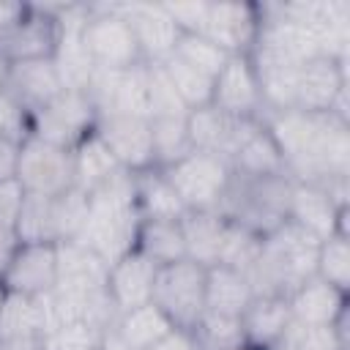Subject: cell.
Instances as JSON below:
<instances>
[{
  "label": "cell",
  "instance_id": "cell-20",
  "mask_svg": "<svg viewBox=\"0 0 350 350\" xmlns=\"http://www.w3.org/2000/svg\"><path fill=\"white\" fill-rule=\"evenodd\" d=\"M156 273H159V265L153 260H148L145 254H139L137 249L109 265L107 293H109L118 314L137 309L142 304H150Z\"/></svg>",
  "mask_w": 350,
  "mask_h": 350
},
{
  "label": "cell",
  "instance_id": "cell-43",
  "mask_svg": "<svg viewBox=\"0 0 350 350\" xmlns=\"http://www.w3.org/2000/svg\"><path fill=\"white\" fill-rule=\"evenodd\" d=\"M279 347L284 350H350L347 345H342L334 325H301L295 320L279 339Z\"/></svg>",
  "mask_w": 350,
  "mask_h": 350
},
{
  "label": "cell",
  "instance_id": "cell-1",
  "mask_svg": "<svg viewBox=\"0 0 350 350\" xmlns=\"http://www.w3.org/2000/svg\"><path fill=\"white\" fill-rule=\"evenodd\" d=\"M293 183L328 186L350 178V123L331 112L282 109L262 115Z\"/></svg>",
  "mask_w": 350,
  "mask_h": 350
},
{
  "label": "cell",
  "instance_id": "cell-31",
  "mask_svg": "<svg viewBox=\"0 0 350 350\" xmlns=\"http://www.w3.org/2000/svg\"><path fill=\"white\" fill-rule=\"evenodd\" d=\"M134 249L139 254H145L148 260H153L159 268L170 265V262L186 260V243H183L180 219L178 221H170V219H142Z\"/></svg>",
  "mask_w": 350,
  "mask_h": 350
},
{
  "label": "cell",
  "instance_id": "cell-36",
  "mask_svg": "<svg viewBox=\"0 0 350 350\" xmlns=\"http://www.w3.org/2000/svg\"><path fill=\"white\" fill-rule=\"evenodd\" d=\"M189 336L197 350H241L246 345L241 317H224L213 312H202Z\"/></svg>",
  "mask_w": 350,
  "mask_h": 350
},
{
  "label": "cell",
  "instance_id": "cell-7",
  "mask_svg": "<svg viewBox=\"0 0 350 350\" xmlns=\"http://www.w3.org/2000/svg\"><path fill=\"white\" fill-rule=\"evenodd\" d=\"M98 126V112L85 90H60L52 101L33 112V131L49 145L74 150L82 139H88Z\"/></svg>",
  "mask_w": 350,
  "mask_h": 350
},
{
  "label": "cell",
  "instance_id": "cell-8",
  "mask_svg": "<svg viewBox=\"0 0 350 350\" xmlns=\"http://www.w3.org/2000/svg\"><path fill=\"white\" fill-rule=\"evenodd\" d=\"M82 44L96 68H131L142 63L134 33L118 14L115 3H90V19L82 30Z\"/></svg>",
  "mask_w": 350,
  "mask_h": 350
},
{
  "label": "cell",
  "instance_id": "cell-54",
  "mask_svg": "<svg viewBox=\"0 0 350 350\" xmlns=\"http://www.w3.org/2000/svg\"><path fill=\"white\" fill-rule=\"evenodd\" d=\"M8 66H11V63L0 55V90H5V82H8Z\"/></svg>",
  "mask_w": 350,
  "mask_h": 350
},
{
  "label": "cell",
  "instance_id": "cell-51",
  "mask_svg": "<svg viewBox=\"0 0 350 350\" xmlns=\"http://www.w3.org/2000/svg\"><path fill=\"white\" fill-rule=\"evenodd\" d=\"M0 350H44L41 336H0Z\"/></svg>",
  "mask_w": 350,
  "mask_h": 350
},
{
  "label": "cell",
  "instance_id": "cell-4",
  "mask_svg": "<svg viewBox=\"0 0 350 350\" xmlns=\"http://www.w3.org/2000/svg\"><path fill=\"white\" fill-rule=\"evenodd\" d=\"M293 180L287 175H243L232 172L219 202V213L257 235L273 232L287 221Z\"/></svg>",
  "mask_w": 350,
  "mask_h": 350
},
{
  "label": "cell",
  "instance_id": "cell-12",
  "mask_svg": "<svg viewBox=\"0 0 350 350\" xmlns=\"http://www.w3.org/2000/svg\"><path fill=\"white\" fill-rule=\"evenodd\" d=\"M249 60L257 74L265 115L293 109L295 107V85H298V74H301L304 63L265 41H254Z\"/></svg>",
  "mask_w": 350,
  "mask_h": 350
},
{
  "label": "cell",
  "instance_id": "cell-26",
  "mask_svg": "<svg viewBox=\"0 0 350 350\" xmlns=\"http://www.w3.org/2000/svg\"><path fill=\"white\" fill-rule=\"evenodd\" d=\"M227 219L219 211H186L180 216L183 243H186V260L211 268L219 262V252L227 232Z\"/></svg>",
  "mask_w": 350,
  "mask_h": 350
},
{
  "label": "cell",
  "instance_id": "cell-23",
  "mask_svg": "<svg viewBox=\"0 0 350 350\" xmlns=\"http://www.w3.org/2000/svg\"><path fill=\"white\" fill-rule=\"evenodd\" d=\"M290 314L301 325H334V320L350 306V293L312 276L290 298Z\"/></svg>",
  "mask_w": 350,
  "mask_h": 350
},
{
  "label": "cell",
  "instance_id": "cell-46",
  "mask_svg": "<svg viewBox=\"0 0 350 350\" xmlns=\"http://www.w3.org/2000/svg\"><path fill=\"white\" fill-rule=\"evenodd\" d=\"M161 8L180 33H200L208 14V0H161Z\"/></svg>",
  "mask_w": 350,
  "mask_h": 350
},
{
  "label": "cell",
  "instance_id": "cell-35",
  "mask_svg": "<svg viewBox=\"0 0 350 350\" xmlns=\"http://www.w3.org/2000/svg\"><path fill=\"white\" fill-rule=\"evenodd\" d=\"M189 115L183 118H148L150 123V139H153V161L156 167H170L175 161H180L183 156H189L191 139H189Z\"/></svg>",
  "mask_w": 350,
  "mask_h": 350
},
{
  "label": "cell",
  "instance_id": "cell-15",
  "mask_svg": "<svg viewBox=\"0 0 350 350\" xmlns=\"http://www.w3.org/2000/svg\"><path fill=\"white\" fill-rule=\"evenodd\" d=\"M115 8L129 22V27L134 33V41L139 46L142 63H164L175 52L180 30L167 16L161 3L131 0V3H115Z\"/></svg>",
  "mask_w": 350,
  "mask_h": 350
},
{
  "label": "cell",
  "instance_id": "cell-9",
  "mask_svg": "<svg viewBox=\"0 0 350 350\" xmlns=\"http://www.w3.org/2000/svg\"><path fill=\"white\" fill-rule=\"evenodd\" d=\"M85 93L93 101L98 118H112V115L148 118L145 63H137L131 68H96Z\"/></svg>",
  "mask_w": 350,
  "mask_h": 350
},
{
  "label": "cell",
  "instance_id": "cell-17",
  "mask_svg": "<svg viewBox=\"0 0 350 350\" xmlns=\"http://www.w3.org/2000/svg\"><path fill=\"white\" fill-rule=\"evenodd\" d=\"M211 104L227 115H235V118L262 120V115H265L262 96H260L257 74H254L249 55H230V60L224 63V68L213 79Z\"/></svg>",
  "mask_w": 350,
  "mask_h": 350
},
{
  "label": "cell",
  "instance_id": "cell-3",
  "mask_svg": "<svg viewBox=\"0 0 350 350\" xmlns=\"http://www.w3.org/2000/svg\"><path fill=\"white\" fill-rule=\"evenodd\" d=\"M320 241L295 227L293 221L279 224L262 238L254 265L246 271V279L254 295L290 298L306 279L314 276Z\"/></svg>",
  "mask_w": 350,
  "mask_h": 350
},
{
  "label": "cell",
  "instance_id": "cell-34",
  "mask_svg": "<svg viewBox=\"0 0 350 350\" xmlns=\"http://www.w3.org/2000/svg\"><path fill=\"white\" fill-rule=\"evenodd\" d=\"M14 232L22 243H57L55 230V197L27 194L14 224Z\"/></svg>",
  "mask_w": 350,
  "mask_h": 350
},
{
  "label": "cell",
  "instance_id": "cell-10",
  "mask_svg": "<svg viewBox=\"0 0 350 350\" xmlns=\"http://www.w3.org/2000/svg\"><path fill=\"white\" fill-rule=\"evenodd\" d=\"M16 180L27 194H44V197H57L74 189L71 150L49 145L38 137H27L19 145Z\"/></svg>",
  "mask_w": 350,
  "mask_h": 350
},
{
  "label": "cell",
  "instance_id": "cell-33",
  "mask_svg": "<svg viewBox=\"0 0 350 350\" xmlns=\"http://www.w3.org/2000/svg\"><path fill=\"white\" fill-rule=\"evenodd\" d=\"M46 334L44 298L5 293L0 314V336H41Z\"/></svg>",
  "mask_w": 350,
  "mask_h": 350
},
{
  "label": "cell",
  "instance_id": "cell-38",
  "mask_svg": "<svg viewBox=\"0 0 350 350\" xmlns=\"http://www.w3.org/2000/svg\"><path fill=\"white\" fill-rule=\"evenodd\" d=\"M314 276L350 293V238L347 235H331L320 241Z\"/></svg>",
  "mask_w": 350,
  "mask_h": 350
},
{
  "label": "cell",
  "instance_id": "cell-24",
  "mask_svg": "<svg viewBox=\"0 0 350 350\" xmlns=\"http://www.w3.org/2000/svg\"><path fill=\"white\" fill-rule=\"evenodd\" d=\"M5 90L16 101H22L30 112H36L46 101H52L63 90V85H60V77L55 71L52 57H41V60H19V63H11L8 66Z\"/></svg>",
  "mask_w": 350,
  "mask_h": 350
},
{
  "label": "cell",
  "instance_id": "cell-55",
  "mask_svg": "<svg viewBox=\"0 0 350 350\" xmlns=\"http://www.w3.org/2000/svg\"><path fill=\"white\" fill-rule=\"evenodd\" d=\"M3 301H5V290L0 287V314H3Z\"/></svg>",
  "mask_w": 350,
  "mask_h": 350
},
{
  "label": "cell",
  "instance_id": "cell-30",
  "mask_svg": "<svg viewBox=\"0 0 350 350\" xmlns=\"http://www.w3.org/2000/svg\"><path fill=\"white\" fill-rule=\"evenodd\" d=\"M71 164H74V189L85 194H90L93 189H98L104 180H109L115 172L123 170L96 131L71 150Z\"/></svg>",
  "mask_w": 350,
  "mask_h": 350
},
{
  "label": "cell",
  "instance_id": "cell-19",
  "mask_svg": "<svg viewBox=\"0 0 350 350\" xmlns=\"http://www.w3.org/2000/svg\"><path fill=\"white\" fill-rule=\"evenodd\" d=\"M96 134L126 172H142L156 167L148 118H134V115L98 118Z\"/></svg>",
  "mask_w": 350,
  "mask_h": 350
},
{
  "label": "cell",
  "instance_id": "cell-37",
  "mask_svg": "<svg viewBox=\"0 0 350 350\" xmlns=\"http://www.w3.org/2000/svg\"><path fill=\"white\" fill-rule=\"evenodd\" d=\"M161 66H164V71H167L172 88L178 90V96H180V101L186 104L189 112L211 104V96H213V79H211V77H205L202 71L186 66L183 60H178V57H172V55H170Z\"/></svg>",
  "mask_w": 350,
  "mask_h": 350
},
{
  "label": "cell",
  "instance_id": "cell-29",
  "mask_svg": "<svg viewBox=\"0 0 350 350\" xmlns=\"http://www.w3.org/2000/svg\"><path fill=\"white\" fill-rule=\"evenodd\" d=\"M134 194H137V208H139L142 219L178 221L186 213L180 197L175 194V189L167 180L161 167H150V170L134 172Z\"/></svg>",
  "mask_w": 350,
  "mask_h": 350
},
{
  "label": "cell",
  "instance_id": "cell-11",
  "mask_svg": "<svg viewBox=\"0 0 350 350\" xmlns=\"http://www.w3.org/2000/svg\"><path fill=\"white\" fill-rule=\"evenodd\" d=\"M186 123H189V139H191L194 150L213 153V156H221L224 161H230L235 156V150L246 142V137L262 120L235 118V115H227V112L216 109L213 104H208V107L191 109Z\"/></svg>",
  "mask_w": 350,
  "mask_h": 350
},
{
  "label": "cell",
  "instance_id": "cell-53",
  "mask_svg": "<svg viewBox=\"0 0 350 350\" xmlns=\"http://www.w3.org/2000/svg\"><path fill=\"white\" fill-rule=\"evenodd\" d=\"M101 350H129V347L115 336V331H107L104 334V342H101Z\"/></svg>",
  "mask_w": 350,
  "mask_h": 350
},
{
  "label": "cell",
  "instance_id": "cell-45",
  "mask_svg": "<svg viewBox=\"0 0 350 350\" xmlns=\"http://www.w3.org/2000/svg\"><path fill=\"white\" fill-rule=\"evenodd\" d=\"M33 131V112L8 90H0V137L22 145Z\"/></svg>",
  "mask_w": 350,
  "mask_h": 350
},
{
  "label": "cell",
  "instance_id": "cell-18",
  "mask_svg": "<svg viewBox=\"0 0 350 350\" xmlns=\"http://www.w3.org/2000/svg\"><path fill=\"white\" fill-rule=\"evenodd\" d=\"M0 287L33 298L52 293L57 287V243H19Z\"/></svg>",
  "mask_w": 350,
  "mask_h": 350
},
{
  "label": "cell",
  "instance_id": "cell-13",
  "mask_svg": "<svg viewBox=\"0 0 350 350\" xmlns=\"http://www.w3.org/2000/svg\"><path fill=\"white\" fill-rule=\"evenodd\" d=\"M260 25L257 3H208L200 36L227 55H249L260 36Z\"/></svg>",
  "mask_w": 350,
  "mask_h": 350
},
{
  "label": "cell",
  "instance_id": "cell-21",
  "mask_svg": "<svg viewBox=\"0 0 350 350\" xmlns=\"http://www.w3.org/2000/svg\"><path fill=\"white\" fill-rule=\"evenodd\" d=\"M347 88V63L314 57L301 66L295 85V109L328 112L336 96Z\"/></svg>",
  "mask_w": 350,
  "mask_h": 350
},
{
  "label": "cell",
  "instance_id": "cell-25",
  "mask_svg": "<svg viewBox=\"0 0 350 350\" xmlns=\"http://www.w3.org/2000/svg\"><path fill=\"white\" fill-rule=\"evenodd\" d=\"M290 301L276 295H254V301L241 314L243 339L249 347H273L290 328Z\"/></svg>",
  "mask_w": 350,
  "mask_h": 350
},
{
  "label": "cell",
  "instance_id": "cell-28",
  "mask_svg": "<svg viewBox=\"0 0 350 350\" xmlns=\"http://www.w3.org/2000/svg\"><path fill=\"white\" fill-rule=\"evenodd\" d=\"M115 336L129 347V350H150L159 342H164L175 328L164 317V312L150 301L137 309L120 312L115 320Z\"/></svg>",
  "mask_w": 350,
  "mask_h": 350
},
{
  "label": "cell",
  "instance_id": "cell-41",
  "mask_svg": "<svg viewBox=\"0 0 350 350\" xmlns=\"http://www.w3.org/2000/svg\"><path fill=\"white\" fill-rule=\"evenodd\" d=\"M262 238L265 235H257V232H252L246 227L227 224L224 243H221V252H219V262L216 265H227V268H235V271L246 273L254 265L257 254H260Z\"/></svg>",
  "mask_w": 350,
  "mask_h": 350
},
{
  "label": "cell",
  "instance_id": "cell-56",
  "mask_svg": "<svg viewBox=\"0 0 350 350\" xmlns=\"http://www.w3.org/2000/svg\"><path fill=\"white\" fill-rule=\"evenodd\" d=\"M254 350H284V347H279V345H273V347H254Z\"/></svg>",
  "mask_w": 350,
  "mask_h": 350
},
{
  "label": "cell",
  "instance_id": "cell-40",
  "mask_svg": "<svg viewBox=\"0 0 350 350\" xmlns=\"http://www.w3.org/2000/svg\"><path fill=\"white\" fill-rule=\"evenodd\" d=\"M148 68V118H183L189 115L178 90L172 88L161 63H145Z\"/></svg>",
  "mask_w": 350,
  "mask_h": 350
},
{
  "label": "cell",
  "instance_id": "cell-32",
  "mask_svg": "<svg viewBox=\"0 0 350 350\" xmlns=\"http://www.w3.org/2000/svg\"><path fill=\"white\" fill-rule=\"evenodd\" d=\"M230 167H232V172H243V175H284L282 153H279L271 131L265 129V123H260L246 137V142L230 159Z\"/></svg>",
  "mask_w": 350,
  "mask_h": 350
},
{
  "label": "cell",
  "instance_id": "cell-47",
  "mask_svg": "<svg viewBox=\"0 0 350 350\" xmlns=\"http://www.w3.org/2000/svg\"><path fill=\"white\" fill-rule=\"evenodd\" d=\"M25 197H27V191L22 189V183L16 178L0 180V224L3 227L14 230V224L19 219V211L25 205Z\"/></svg>",
  "mask_w": 350,
  "mask_h": 350
},
{
  "label": "cell",
  "instance_id": "cell-48",
  "mask_svg": "<svg viewBox=\"0 0 350 350\" xmlns=\"http://www.w3.org/2000/svg\"><path fill=\"white\" fill-rule=\"evenodd\" d=\"M16 164H19V145L0 137V180L16 178Z\"/></svg>",
  "mask_w": 350,
  "mask_h": 350
},
{
  "label": "cell",
  "instance_id": "cell-5",
  "mask_svg": "<svg viewBox=\"0 0 350 350\" xmlns=\"http://www.w3.org/2000/svg\"><path fill=\"white\" fill-rule=\"evenodd\" d=\"M205 273L208 268L180 260L161 265L153 284V304L164 312V317L172 323L175 331L191 334L197 320L205 312Z\"/></svg>",
  "mask_w": 350,
  "mask_h": 350
},
{
  "label": "cell",
  "instance_id": "cell-6",
  "mask_svg": "<svg viewBox=\"0 0 350 350\" xmlns=\"http://www.w3.org/2000/svg\"><path fill=\"white\" fill-rule=\"evenodd\" d=\"M164 175L186 211H219L232 167L221 156L191 150L180 161L164 167Z\"/></svg>",
  "mask_w": 350,
  "mask_h": 350
},
{
  "label": "cell",
  "instance_id": "cell-22",
  "mask_svg": "<svg viewBox=\"0 0 350 350\" xmlns=\"http://www.w3.org/2000/svg\"><path fill=\"white\" fill-rule=\"evenodd\" d=\"M109 262L77 241L57 243V290L98 293L107 290Z\"/></svg>",
  "mask_w": 350,
  "mask_h": 350
},
{
  "label": "cell",
  "instance_id": "cell-14",
  "mask_svg": "<svg viewBox=\"0 0 350 350\" xmlns=\"http://www.w3.org/2000/svg\"><path fill=\"white\" fill-rule=\"evenodd\" d=\"M350 208H339L331 194L323 186L314 183H293L290 189V205H287V221L301 227L317 241H325L331 235H347L350 238Z\"/></svg>",
  "mask_w": 350,
  "mask_h": 350
},
{
  "label": "cell",
  "instance_id": "cell-27",
  "mask_svg": "<svg viewBox=\"0 0 350 350\" xmlns=\"http://www.w3.org/2000/svg\"><path fill=\"white\" fill-rule=\"evenodd\" d=\"M254 301V290L246 279V273L227 268V265H211L205 273V312L224 314V317H241L246 306Z\"/></svg>",
  "mask_w": 350,
  "mask_h": 350
},
{
  "label": "cell",
  "instance_id": "cell-42",
  "mask_svg": "<svg viewBox=\"0 0 350 350\" xmlns=\"http://www.w3.org/2000/svg\"><path fill=\"white\" fill-rule=\"evenodd\" d=\"M88 219V194L79 189H68L55 197V230H57V243L63 241H77Z\"/></svg>",
  "mask_w": 350,
  "mask_h": 350
},
{
  "label": "cell",
  "instance_id": "cell-50",
  "mask_svg": "<svg viewBox=\"0 0 350 350\" xmlns=\"http://www.w3.org/2000/svg\"><path fill=\"white\" fill-rule=\"evenodd\" d=\"M27 5H30V3H25V0H22V3H19V0H16V3L0 0V33H5L11 25H16V22L27 14Z\"/></svg>",
  "mask_w": 350,
  "mask_h": 350
},
{
  "label": "cell",
  "instance_id": "cell-39",
  "mask_svg": "<svg viewBox=\"0 0 350 350\" xmlns=\"http://www.w3.org/2000/svg\"><path fill=\"white\" fill-rule=\"evenodd\" d=\"M172 57L183 60L186 66L202 71V74L211 77V79H216V74H219V71L224 68V63L230 60L227 52H221L216 44H211V41H208L205 36H200V33H180Z\"/></svg>",
  "mask_w": 350,
  "mask_h": 350
},
{
  "label": "cell",
  "instance_id": "cell-44",
  "mask_svg": "<svg viewBox=\"0 0 350 350\" xmlns=\"http://www.w3.org/2000/svg\"><path fill=\"white\" fill-rule=\"evenodd\" d=\"M101 328L88 325V323H74L66 328H57L44 336V350H101L104 342Z\"/></svg>",
  "mask_w": 350,
  "mask_h": 350
},
{
  "label": "cell",
  "instance_id": "cell-2",
  "mask_svg": "<svg viewBox=\"0 0 350 350\" xmlns=\"http://www.w3.org/2000/svg\"><path fill=\"white\" fill-rule=\"evenodd\" d=\"M142 216L134 194V172H115L98 189L88 194V219L77 243L88 246L109 265L134 252Z\"/></svg>",
  "mask_w": 350,
  "mask_h": 350
},
{
  "label": "cell",
  "instance_id": "cell-16",
  "mask_svg": "<svg viewBox=\"0 0 350 350\" xmlns=\"http://www.w3.org/2000/svg\"><path fill=\"white\" fill-rule=\"evenodd\" d=\"M57 46V25L49 11V3H30L27 14L0 33V55L8 63L52 57Z\"/></svg>",
  "mask_w": 350,
  "mask_h": 350
},
{
  "label": "cell",
  "instance_id": "cell-49",
  "mask_svg": "<svg viewBox=\"0 0 350 350\" xmlns=\"http://www.w3.org/2000/svg\"><path fill=\"white\" fill-rule=\"evenodd\" d=\"M19 238H16V232L11 230V227H3L0 224V279H3V273H5V268L11 265V260H14V254H16V249H19Z\"/></svg>",
  "mask_w": 350,
  "mask_h": 350
},
{
  "label": "cell",
  "instance_id": "cell-52",
  "mask_svg": "<svg viewBox=\"0 0 350 350\" xmlns=\"http://www.w3.org/2000/svg\"><path fill=\"white\" fill-rule=\"evenodd\" d=\"M150 350H197V347H194V342H191L189 334H183V331H172L164 342H159V345L150 347Z\"/></svg>",
  "mask_w": 350,
  "mask_h": 350
}]
</instances>
